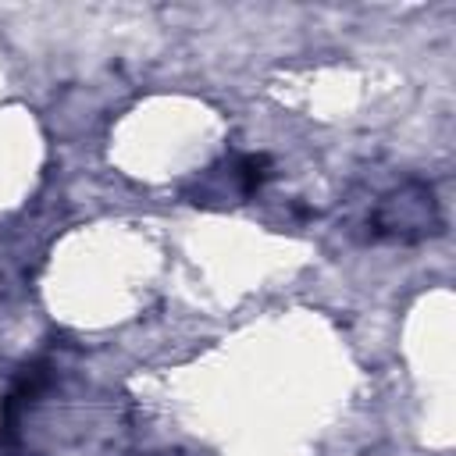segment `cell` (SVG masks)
Masks as SVG:
<instances>
[{
    "mask_svg": "<svg viewBox=\"0 0 456 456\" xmlns=\"http://www.w3.org/2000/svg\"><path fill=\"white\" fill-rule=\"evenodd\" d=\"M370 224H374V235H381V239H420V235H428L431 224H435L431 189L410 185V189H399V192L385 196Z\"/></svg>",
    "mask_w": 456,
    "mask_h": 456,
    "instance_id": "cell-1",
    "label": "cell"
},
{
    "mask_svg": "<svg viewBox=\"0 0 456 456\" xmlns=\"http://www.w3.org/2000/svg\"><path fill=\"white\" fill-rule=\"evenodd\" d=\"M267 175H271V160L264 153H249V157L239 160V185H242L246 196H253L267 182Z\"/></svg>",
    "mask_w": 456,
    "mask_h": 456,
    "instance_id": "cell-2",
    "label": "cell"
}]
</instances>
